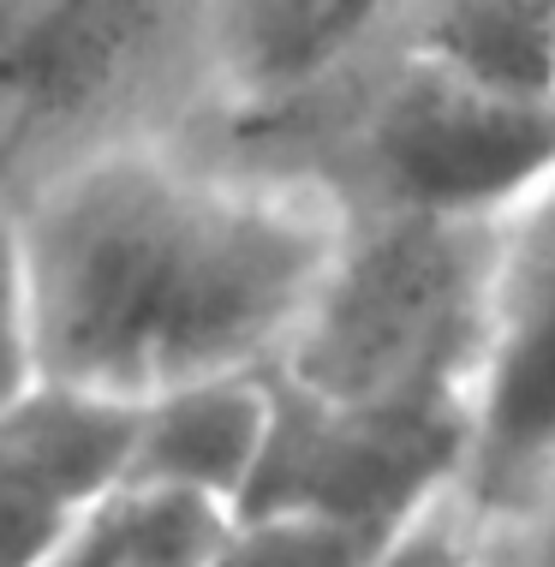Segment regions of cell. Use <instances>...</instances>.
Masks as SVG:
<instances>
[{
	"mask_svg": "<svg viewBox=\"0 0 555 567\" xmlns=\"http://www.w3.org/2000/svg\"><path fill=\"white\" fill-rule=\"evenodd\" d=\"M12 227L42 377L144 406L275 364L341 209L197 120L66 167L12 209Z\"/></svg>",
	"mask_w": 555,
	"mask_h": 567,
	"instance_id": "1",
	"label": "cell"
},
{
	"mask_svg": "<svg viewBox=\"0 0 555 567\" xmlns=\"http://www.w3.org/2000/svg\"><path fill=\"white\" fill-rule=\"evenodd\" d=\"M239 156L281 167L341 216H502L555 167V96L477 79L412 42H370L251 114H209Z\"/></svg>",
	"mask_w": 555,
	"mask_h": 567,
	"instance_id": "2",
	"label": "cell"
},
{
	"mask_svg": "<svg viewBox=\"0 0 555 567\" xmlns=\"http://www.w3.org/2000/svg\"><path fill=\"white\" fill-rule=\"evenodd\" d=\"M502 216H341L299 323L269 371L317 401H466L484 352Z\"/></svg>",
	"mask_w": 555,
	"mask_h": 567,
	"instance_id": "3",
	"label": "cell"
},
{
	"mask_svg": "<svg viewBox=\"0 0 555 567\" xmlns=\"http://www.w3.org/2000/svg\"><path fill=\"white\" fill-rule=\"evenodd\" d=\"M209 114L197 0H19L0 19V216L102 150Z\"/></svg>",
	"mask_w": 555,
	"mask_h": 567,
	"instance_id": "4",
	"label": "cell"
},
{
	"mask_svg": "<svg viewBox=\"0 0 555 567\" xmlns=\"http://www.w3.org/2000/svg\"><path fill=\"white\" fill-rule=\"evenodd\" d=\"M472 406H341L269 371V431L234 514H322L352 526H407L449 496L466 460Z\"/></svg>",
	"mask_w": 555,
	"mask_h": 567,
	"instance_id": "5",
	"label": "cell"
},
{
	"mask_svg": "<svg viewBox=\"0 0 555 567\" xmlns=\"http://www.w3.org/2000/svg\"><path fill=\"white\" fill-rule=\"evenodd\" d=\"M555 478V167L532 179L496 227L484 352L472 371V431L460 502L514 519Z\"/></svg>",
	"mask_w": 555,
	"mask_h": 567,
	"instance_id": "6",
	"label": "cell"
},
{
	"mask_svg": "<svg viewBox=\"0 0 555 567\" xmlns=\"http://www.w3.org/2000/svg\"><path fill=\"white\" fill-rule=\"evenodd\" d=\"M132 412L49 377L0 412V567H42L107 489H120Z\"/></svg>",
	"mask_w": 555,
	"mask_h": 567,
	"instance_id": "7",
	"label": "cell"
},
{
	"mask_svg": "<svg viewBox=\"0 0 555 567\" xmlns=\"http://www.w3.org/2000/svg\"><path fill=\"white\" fill-rule=\"evenodd\" d=\"M197 7L209 30L215 114H251L382 42L400 0H197Z\"/></svg>",
	"mask_w": 555,
	"mask_h": 567,
	"instance_id": "8",
	"label": "cell"
},
{
	"mask_svg": "<svg viewBox=\"0 0 555 567\" xmlns=\"http://www.w3.org/2000/svg\"><path fill=\"white\" fill-rule=\"evenodd\" d=\"M269 431V364L167 389L132 412L126 478L137 489L204 496L234 514Z\"/></svg>",
	"mask_w": 555,
	"mask_h": 567,
	"instance_id": "9",
	"label": "cell"
},
{
	"mask_svg": "<svg viewBox=\"0 0 555 567\" xmlns=\"http://www.w3.org/2000/svg\"><path fill=\"white\" fill-rule=\"evenodd\" d=\"M382 42H412L477 79L555 96V0H400Z\"/></svg>",
	"mask_w": 555,
	"mask_h": 567,
	"instance_id": "10",
	"label": "cell"
},
{
	"mask_svg": "<svg viewBox=\"0 0 555 567\" xmlns=\"http://www.w3.org/2000/svg\"><path fill=\"white\" fill-rule=\"evenodd\" d=\"M227 526V508L204 496L120 484L60 538L42 567H192Z\"/></svg>",
	"mask_w": 555,
	"mask_h": 567,
	"instance_id": "11",
	"label": "cell"
},
{
	"mask_svg": "<svg viewBox=\"0 0 555 567\" xmlns=\"http://www.w3.org/2000/svg\"><path fill=\"white\" fill-rule=\"evenodd\" d=\"M394 532L322 514H227L192 567H370Z\"/></svg>",
	"mask_w": 555,
	"mask_h": 567,
	"instance_id": "12",
	"label": "cell"
},
{
	"mask_svg": "<svg viewBox=\"0 0 555 567\" xmlns=\"http://www.w3.org/2000/svg\"><path fill=\"white\" fill-rule=\"evenodd\" d=\"M37 382H42V359H37V323H30L24 251L12 216H0V412Z\"/></svg>",
	"mask_w": 555,
	"mask_h": 567,
	"instance_id": "13",
	"label": "cell"
},
{
	"mask_svg": "<svg viewBox=\"0 0 555 567\" xmlns=\"http://www.w3.org/2000/svg\"><path fill=\"white\" fill-rule=\"evenodd\" d=\"M477 532H484V519L460 502V489H449V496H436L430 508L412 514L370 567H466Z\"/></svg>",
	"mask_w": 555,
	"mask_h": 567,
	"instance_id": "14",
	"label": "cell"
},
{
	"mask_svg": "<svg viewBox=\"0 0 555 567\" xmlns=\"http://www.w3.org/2000/svg\"><path fill=\"white\" fill-rule=\"evenodd\" d=\"M514 532V567H555V478L507 519Z\"/></svg>",
	"mask_w": 555,
	"mask_h": 567,
	"instance_id": "15",
	"label": "cell"
},
{
	"mask_svg": "<svg viewBox=\"0 0 555 567\" xmlns=\"http://www.w3.org/2000/svg\"><path fill=\"white\" fill-rule=\"evenodd\" d=\"M466 567H514V532H507V519H484Z\"/></svg>",
	"mask_w": 555,
	"mask_h": 567,
	"instance_id": "16",
	"label": "cell"
},
{
	"mask_svg": "<svg viewBox=\"0 0 555 567\" xmlns=\"http://www.w3.org/2000/svg\"><path fill=\"white\" fill-rule=\"evenodd\" d=\"M12 7H19V0H0V19H7V12H12Z\"/></svg>",
	"mask_w": 555,
	"mask_h": 567,
	"instance_id": "17",
	"label": "cell"
}]
</instances>
